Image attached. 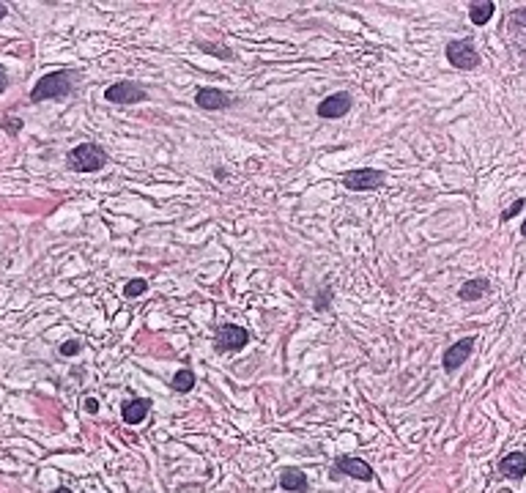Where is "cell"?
<instances>
[{"label": "cell", "instance_id": "6da1fadb", "mask_svg": "<svg viewBox=\"0 0 526 493\" xmlns=\"http://www.w3.org/2000/svg\"><path fill=\"white\" fill-rule=\"evenodd\" d=\"M75 80H77V71L72 69H58V71H50L44 74L36 88L30 91V102H47V99H64L75 91Z\"/></svg>", "mask_w": 526, "mask_h": 493}, {"label": "cell", "instance_id": "7a4b0ae2", "mask_svg": "<svg viewBox=\"0 0 526 493\" xmlns=\"http://www.w3.org/2000/svg\"><path fill=\"white\" fill-rule=\"evenodd\" d=\"M66 165L72 170H77V173H93V170H102L107 165V154L96 142H82V145H77V148L69 151Z\"/></svg>", "mask_w": 526, "mask_h": 493}, {"label": "cell", "instance_id": "3957f363", "mask_svg": "<svg viewBox=\"0 0 526 493\" xmlns=\"http://www.w3.org/2000/svg\"><path fill=\"white\" fill-rule=\"evenodd\" d=\"M447 61L455 69L471 71L480 66V53H477L471 39H455V41L447 44Z\"/></svg>", "mask_w": 526, "mask_h": 493}, {"label": "cell", "instance_id": "277c9868", "mask_svg": "<svg viewBox=\"0 0 526 493\" xmlns=\"http://www.w3.org/2000/svg\"><path fill=\"white\" fill-rule=\"evenodd\" d=\"M384 181H386L384 170H376V167H359V170H348L343 176V187L351 189V192L378 189V187H384Z\"/></svg>", "mask_w": 526, "mask_h": 493}, {"label": "cell", "instance_id": "5b68a950", "mask_svg": "<svg viewBox=\"0 0 526 493\" xmlns=\"http://www.w3.org/2000/svg\"><path fill=\"white\" fill-rule=\"evenodd\" d=\"M104 99L113 104H138V102H146L149 93L143 91V85H138L132 80H121L104 91Z\"/></svg>", "mask_w": 526, "mask_h": 493}, {"label": "cell", "instance_id": "8992f818", "mask_svg": "<svg viewBox=\"0 0 526 493\" xmlns=\"http://www.w3.org/2000/svg\"><path fill=\"white\" fill-rule=\"evenodd\" d=\"M247 343H250V332H247V329H241V326L225 324V326H220V329H217V340H214V346H217V351L220 353L241 351Z\"/></svg>", "mask_w": 526, "mask_h": 493}, {"label": "cell", "instance_id": "52a82bcc", "mask_svg": "<svg viewBox=\"0 0 526 493\" xmlns=\"http://www.w3.org/2000/svg\"><path fill=\"white\" fill-rule=\"evenodd\" d=\"M351 104H354V99H351V93H332V96H326L321 104H318V115L321 118H326V121H335V118H343L348 110H351Z\"/></svg>", "mask_w": 526, "mask_h": 493}, {"label": "cell", "instance_id": "ba28073f", "mask_svg": "<svg viewBox=\"0 0 526 493\" xmlns=\"http://www.w3.org/2000/svg\"><path fill=\"white\" fill-rule=\"evenodd\" d=\"M236 99L230 96V93H225V91H220V88H200L198 93H195V104L200 107V110H225V107H230Z\"/></svg>", "mask_w": 526, "mask_h": 493}, {"label": "cell", "instance_id": "9c48e42d", "mask_svg": "<svg viewBox=\"0 0 526 493\" xmlns=\"http://www.w3.org/2000/svg\"><path fill=\"white\" fill-rule=\"evenodd\" d=\"M335 472L340 474H348L354 480H362V483H370L376 474H373V466L368 461H359V458H340L335 463Z\"/></svg>", "mask_w": 526, "mask_h": 493}, {"label": "cell", "instance_id": "30bf717a", "mask_svg": "<svg viewBox=\"0 0 526 493\" xmlns=\"http://www.w3.org/2000/svg\"><path fill=\"white\" fill-rule=\"evenodd\" d=\"M474 351V337H463V340H458V343H452L450 348L444 351V370L447 373H455L469 356Z\"/></svg>", "mask_w": 526, "mask_h": 493}, {"label": "cell", "instance_id": "8fae6325", "mask_svg": "<svg viewBox=\"0 0 526 493\" xmlns=\"http://www.w3.org/2000/svg\"><path fill=\"white\" fill-rule=\"evenodd\" d=\"M499 472L510 480H521L526 477V452H510L499 461Z\"/></svg>", "mask_w": 526, "mask_h": 493}, {"label": "cell", "instance_id": "7c38bea8", "mask_svg": "<svg viewBox=\"0 0 526 493\" xmlns=\"http://www.w3.org/2000/svg\"><path fill=\"white\" fill-rule=\"evenodd\" d=\"M494 288H491V282L485 280V277H477V280H469L460 285V290H458V296L463 299V301H477V299H482V296H488Z\"/></svg>", "mask_w": 526, "mask_h": 493}, {"label": "cell", "instance_id": "4fadbf2b", "mask_svg": "<svg viewBox=\"0 0 526 493\" xmlns=\"http://www.w3.org/2000/svg\"><path fill=\"white\" fill-rule=\"evenodd\" d=\"M149 409H151V400H143V398H138V400H129V403L124 406L121 417H124V422H126V425H140L143 420H146Z\"/></svg>", "mask_w": 526, "mask_h": 493}, {"label": "cell", "instance_id": "5bb4252c", "mask_svg": "<svg viewBox=\"0 0 526 493\" xmlns=\"http://www.w3.org/2000/svg\"><path fill=\"white\" fill-rule=\"evenodd\" d=\"M280 485L291 493H304L307 488H310L304 472H299V469H285V472L280 474Z\"/></svg>", "mask_w": 526, "mask_h": 493}, {"label": "cell", "instance_id": "9a60e30c", "mask_svg": "<svg viewBox=\"0 0 526 493\" xmlns=\"http://www.w3.org/2000/svg\"><path fill=\"white\" fill-rule=\"evenodd\" d=\"M494 11H496V6L491 3V0H477V3H471L469 6V19L474 22V25H485V22H491V17H494Z\"/></svg>", "mask_w": 526, "mask_h": 493}, {"label": "cell", "instance_id": "2e32d148", "mask_svg": "<svg viewBox=\"0 0 526 493\" xmlns=\"http://www.w3.org/2000/svg\"><path fill=\"white\" fill-rule=\"evenodd\" d=\"M192 387H195V373H192V370H178V373L173 375V389H176V392H184V395H187Z\"/></svg>", "mask_w": 526, "mask_h": 493}, {"label": "cell", "instance_id": "e0dca14e", "mask_svg": "<svg viewBox=\"0 0 526 493\" xmlns=\"http://www.w3.org/2000/svg\"><path fill=\"white\" fill-rule=\"evenodd\" d=\"M146 290H149V282L140 280V277H135V280H129L124 285V296H126V299H138V296H143Z\"/></svg>", "mask_w": 526, "mask_h": 493}, {"label": "cell", "instance_id": "ac0fdd59", "mask_svg": "<svg viewBox=\"0 0 526 493\" xmlns=\"http://www.w3.org/2000/svg\"><path fill=\"white\" fill-rule=\"evenodd\" d=\"M524 206H526V201L524 198H518V201H513L505 212H502V222H507V219H513V216H518V214L524 212Z\"/></svg>", "mask_w": 526, "mask_h": 493}, {"label": "cell", "instance_id": "d6986e66", "mask_svg": "<svg viewBox=\"0 0 526 493\" xmlns=\"http://www.w3.org/2000/svg\"><path fill=\"white\" fill-rule=\"evenodd\" d=\"M200 50L209 55H217V58H233V53L227 47H217V44H200Z\"/></svg>", "mask_w": 526, "mask_h": 493}, {"label": "cell", "instance_id": "ffe728a7", "mask_svg": "<svg viewBox=\"0 0 526 493\" xmlns=\"http://www.w3.org/2000/svg\"><path fill=\"white\" fill-rule=\"evenodd\" d=\"M510 25H513V28H526V6L510 11Z\"/></svg>", "mask_w": 526, "mask_h": 493}, {"label": "cell", "instance_id": "44dd1931", "mask_svg": "<svg viewBox=\"0 0 526 493\" xmlns=\"http://www.w3.org/2000/svg\"><path fill=\"white\" fill-rule=\"evenodd\" d=\"M3 129H6L8 135H17V132L22 129V118H8V115H6V118H3Z\"/></svg>", "mask_w": 526, "mask_h": 493}, {"label": "cell", "instance_id": "7402d4cb", "mask_svg": "<svg viewBox=\"0 0 526 493\" xmlns=\"http://www.w3.org/2000/svg\"><path fill=\"white\" fill-rule=\"evenodd\" d=\"M79 351H82V346H79L77 340H66V343L61 346V353H64V356H77Z\"/></svg>", "mask_w": 526, "mask_h": 493}, {"label": "cell", "instance_id": "603a6c76", "mask_svg": "<svg viewBox=\"0 0 526 493\" xmlns=\"http://www.w3.org/2000/svg\"><path fill=\"white\" fill-rule=\"evenodd\" d=\"M329 296H332V290L323 288V293L315 299V310H329Z\"/></svg>", "mask_w": 526, "mask_h": 493}, {"label": "cell", "instance_id": "cb8c5ba5", "mask_svg": "<svg viewBox=\"0 0 526 493\" xmlns=\"http://www.w3.org/2000/svg\"><path fill=\"white\" fill-rule=\"evenodd\" d=\"M85 411H88V414H96V411H99V403H96L93 398H91V400H85Z\"/></svg>", "mask_w": 526, "mask_h": 493}, {"label": "cell", "instance_id": "d4e9b609", "mask_svg": "<svg viewBox=\"0 0 526 493\" xmlns=\"http://www.w3.org/2000/svg\"><path fill=\"white\" fill-rule=\"evenodd\" d=\"M6 88H8V74H6V69L0 66V93H3Z\"/></svg>", "mask_w": 526, "mask_h": 493}, {"label": "cell", "instance_id": "484cf974", "mask_svg": "<svg viewBox=\"0 0 526 493\" xmlns=\"http://www.w3.org/2000/svg\"><path fill=\"white\" fill-rule=\"evenodd\" d=\"M3 17H6V6L0 3V19H3Z\"/></svg>", "mask_w": 526, "mask_h": 493}, {"label": "cell", "instance_id": "4316f807", "mask_svg": "<svg viewBox=\"0 0 526 493\" xmlns=\"http://www.w3.org/2000/svg\"><path fill=\"white\" fill-rule=\"evenodd\" d=\"M53 493H72L69 488H58V491H53Z\"/></svg>", "mask_w": 526, "mask_h": 493}, {"label": "cell", "instance_id": "83f0119b", "mask_svg": "<svg viewBox=\"0 0 526 493\" xmlns=\"http://www.w3.org/2000/svg\"><path fill=\"white\" fill-rule=\"evenodd\" d=\"M521 236L526 239V219H524V225H521Z\"/></svg>", "mask_w": 526, "mask_h": 493}]
</instances>
